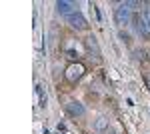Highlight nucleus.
Listing matches in <instances>:
<instances>
[{
    "mask_svg": "<svg viewBox=\"0 0 150 134\" xmlns=\"http://www.w3.org/2000/svg\"><path fill=\"white\" fill-rule=\"evenodd\" d=\"M84 72H86V66L82 62H74V64H70L64 70V78L68 80V82H76V80H80L84 76Z\"/></svg>",
    "mask_w": 150,
    "mask_h": 134,
    "instance_id": "f257e3e1",
    "label": "nucleus"
},
{
    "mask_svg": "<svg viewBox=\"0 0 150 134\" xmlns=\"http://www.w3.org/2000/svg\"><path fill=\"white\" fill-rule=\"evenodd\" d=\"M68 24L72 28H76V30H86L88 28V22H86V18L82 16L80 12H74L72 16H68Z\"/></svg>",
    "mask_w": 150,
    "mask_h": 134,
    "instance_id": "20e7f679",
    "label": "nucleus"
},
{
    "mask_svg": "<svg viewBox=\"0 0 150 134\" xmlns=\"http://www.w3.org/2000/svg\"><path fill=\"white\" fill-rule=\"evenodd\" d=\"M114 18H116V24H120V26H126L130 22V18H132V8H130V2H124V4H120L114 12Z\"/></svg>",
    "mask_w": 150,
    "mask_h": 134,
    "instance_id": "f03ea898",
    "label": "nucleus"
},
{
    "mask_svg": "<svg viewBox=\"0 0 150 134\" xmlns=\"http://www.w3.org/2000/svg\"><path fill=\"white\" fill-rule=\"evenodd\" d=\"M56 10L60 12V14H64V16H72L76 10V2H66V0H60V2H56Z\"/></svg>",
    "mask_w": 150,
    "mask_h": 134,
    "instance_id": "39448f33",
    "label": "nucleus"
},
{
    "mask_svg": "<svg viewBox=\"0 0 150 134\" xmlns=\"http://www.w3.org/2000/svg\"><path fill=\"white\" fill-rule=\"evenodd\" d=\"M136 22H138V30L140 32L150 38V8H146V10L140 14L138 18H136Z\"/></svg>",
    "mask_w": 150,
    "mask_h": 134,
    "instance_id": "7ed1b4c3",
    "label": "nucleus"
},
{
    "mask_svg": "<svg viewBox=\"0 0 150 134\" xmlns=\"http://www.w3.org/2000/svg\"><path fill=\"white\" fill-rule=\"evenodd\" d=\"M106 126H108V120H106V118H98V120L94 122V128H96V130H104Z\"/></svg>",
    "mask_w": 150,
    "mask_h": 134,
    "instance_id": "6e6552de",
    "label": "nucleus"
},
{
    "mask_svg": "<svg viewBox=\"0 0 150 134\" xmlns=\"http://www.w3.org/2000/svg\"><path fill=\"white\" fill-rule=\"evenodd\" d=\"M66 110H68L70 116H82V114L86 112L80 102H68V104H66Z\"/></svg>",
    "mask_w": 150,
    "mask_h": 134,
    "instance_id": "423d86ee",
    "label": "nucleus"
},
{
    "mask_svg": "<svg viewBox=\"0 0 150 134\" xmlns=\"http://www.w3.org/2000/svg\"><path fill=\"white\" fill-rule=\"evenodd\" d=\"M86 46H88L90 52L94 50V56H100V50H98V44H96V38H94V36H90V38L86 40Z\"/></svg>",
    "mask_w": 150,
    "mask_h": 134,
    "instance_id": "0eeeda50",
    "label": "nucleus"
},
{
    "mask_svg": "<svg viewBox=\"0 0 150 134\" xmlns=\"http://www.w3.org/2000/svg\"><path fill=\"white\" fill-rule=\"evenodd\" d=\"M146 86H148V88H150V74H148V76H146Z\"/></svg>",
    "mask_w": 150,
    "mask_h": 134,
    "instance_id": "9d476101",
    "label": "nucleus"
},
{
    "mask_svg": "<svg viewBox=\"0 0 150 134\" xmlns=\"http://www.w3.org/2000/svg\"><path fill=\"white\" fill-rule=\"evenodd\" d=\"M36 92H38V96H40V104L44 106V104H46V94H42V88H40V86H36Z\"/></svg>",
    "mask_w": 150,
    "mask_h": 134,
    "instance_id": "1a4fd4ad",
    "label": "nucleus"
}]
</instances>
